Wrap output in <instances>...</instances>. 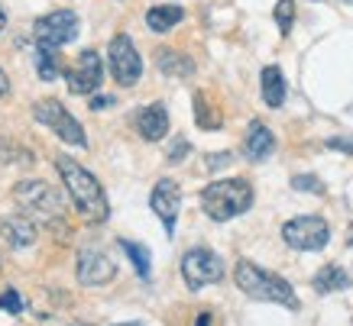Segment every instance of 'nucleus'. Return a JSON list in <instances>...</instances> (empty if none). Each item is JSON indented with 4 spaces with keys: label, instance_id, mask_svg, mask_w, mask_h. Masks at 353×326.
Returning <instances> with one entry per match:
<instances>
[{
    "label": "nucleus",
    "instance_id": "f257e3e1",
    "mask_svg": "<svg viewBox=\"0 0 353 326\" xmlns=\"http://www.w3.org/2000/svg\"><path fill=\"white\" fill-rule=\"evenodd\" d=\"M52 165L59 169V175H62V184H65V191H68L72 204H75L78 217L85 223H91V226L108 220L110 200H108V194H104V188H101V181L68 155H55Z\"/></svg>",
    "mask_w": 353,
    "mask_h": 326
},
{
    "label": "nucleus",
    "instance_id": "f03ea898",
    "mask_svg": "<svg viewBox=\"0 0 353 326\" xmlns=\"http://www.w3.org/2000/svg\"><path fill=\"white\" fill-rule=\"evenodd\" d=\"M13 200H17L20 213H26L36 226H46V230L65 226V200L52 184L39 178H23L13 184Z\"/></svg>",
    "mask_w": 353,
    "mask_h": 326
},
{
    "label": "nucleus",
    "instance_id": "7ed1b4c3",
    "mask_svg": "<svg viewBox=\"0 0 353 326\" xmlns=\"http://www.w3.org/2000/svg\"><path fill=\"white\" fill-rule=\"evenodd\" d=\"M234 281L236 287L243 291L246 297H253V301H266V304H279V307H289V310H299V297H295V287H292L285 278H279V274L266 272V268H259V265L240 262L234 265Z\"/></svg>",
    "mask_w": 353,
    "mask_h": 326
},
{
    "label": "nucleus",
    "instance_id": "20e7f679",
    "mask_svg": "<svg viewBox=\"0 0 353 326\" xmlns=\"http://www.w3.org/2000/svg\"><path fill=\"white\" fill-rule=\"evenodd\" d=\"M201 207L214 223H227L253 207V184L243 178L214 181L201 191Z\"/></svg>",
    "mask_w": 353,
    "mask_h": 326
},
{
    "label": "nucleus",
    "instance_id": "39448f33",
    "mask_svg": "<svg viewBox=\"0 0 353 326\" xmlns=\"http://www.w3.org/2000/svg\"><path fill=\"white\" fill-rule=\"evenodd\" d=\"M32 120H36V123H43L46 129H52L55 136L62 139V142H68V146L88 149L85 127H81L75 116L65 110L62 100H55V97H43V100H36V104H32Z\"/></svg>",
    "mask_w": 353,
    "mask_h": 326
},
{
    "label": "nucleus",
    "instance_id": "423d86ee",
    "mask_svg": "<svg viewBox=\"0 0 353 326\" xmlns=\"http://www.w3.org/2000/svg\"><path fill=\"white\" fill-rule=\"evenodd\" d=\"M78 30H81V20H78L75 10H52L32 23V43L59 52L62 45H68L75 39Z\"/></svg>",
    "mask_w": 353,
    "mask_h": 326
},
{
    "label": "nucleus",
    "instance_id": "0eeeda50",
    "mask_svg": "<svg viewBox=\"0 0 353 326\" xmlns=\"http://www.w3.org/2000/svg\"><path fill=\"white\" fill-rule=\"evenodd\" d=\"M282 239L295 252H321L324 246L331 242V226H327L324 217L305 213V217H295V220L282 226Z\"/></svg>",
    "mask_w": 353,
    "mask_h": 326
},
{
    "label": "nucleus",
    "instance_id": "6e6552de",
    "mask_svg": "<svg viewBox=\"0 0 353 326\" xmlns=\"http://www.w3.org/2000/svg\"><path fill=\"white\" fill-rule=\"evenodd\" d=\"M182 278L185 284L192 287V291H201L208 284H217L224 278V262H221V255L211 252V249H188L182 255Z\"/></svg>",
    "mask_w": 353,
    "mask_h": 326
},
{
    "label": "nucleus",
    "instance_id": "1a4fd4ad",
    "mask_svg": "<svg viewBox=\"0 0 353 326\" xmlns=\"http://www.w3.org/2000/svg\"><path fill=\"white\" fill-rule=\"evenodd\" d=\"M108 65H110V74H114V81L123 87H133L139 81V74H143V58H139L137 45L130 39L127 32H117L108 45Z\"/></svg>",
    "mask_w": 353,
    "mask_h": 326
},
{
    "label": "nucleus",
    "instance_id": "9d476101",
    "mask_svg": "<svg viewBox=\"0 0 353 326\" xmlns=\"http://www.w3.org/2000/svg\"><path fill=\"white\" fill-rule=\"evenodd\" d=\"M62 74L72 94H94L101 87V78H104V62H101V55L94 49H85Z\"/></svg>",
    "mask_w": 353,
    "mask_h": 326
},
{
    "label": "nucleus",
    "instance_id": "9b49d317",
    "mask_svg": "<svg viewBox=\"0 0 353 326\" xmlns=\"http://www.w3.org/2000/svg\"><path fill=\"white\" fill-rule=\"evenodd\" d=\"M75 274H78V281L88 284V287H101V284L117 278V265L101 249H81L75 262Z\"/></svg>",
    "mask_w": 353,
    "mask_h": 326
},
{
    "label": "nucleus",
    "instance_id": "f8f14e48",
    "mask_svg": "<svg viewBox=\"0 0 353 326\" xmlns=\"http://www.w3.org/2000/svg\"><path fill=\"white\" fill-rule=\"evenodd\" d=\"M150 207L162 220L165 232L172 236V232H175V220H179V207H182V191H179V184L172 178H159L150 194Z\"/></svg>",
    "mask_w": 353,
    "mask_h": 326
},
{
    "label": "nucleus",
    "instance_id": "ddd939ff",
    "mask_svg": "<svg viewBox=\"0 0 353 326\" xmlns=\"http://www.w3.org/2000/svg\"><path fill=\"white\" fill-rule=\"evenodd\" d=\"M0 236H3V242L10 249H30L36 236H39V226L26 213H10V217L0 220Z\"/></svg>",
    "mask_w": 353,
    "mask_h": 326
},
{
    "label": "nucleus",
    "instance_id": "4468645a",
    "mask_svg": "<svg viewBox=\"0 0 353 326\" xmlns=\"http://www.w3.org/2000/svg\"><path fill=\"white\" fill-rule=\"evenodd\" d=\"M137 129L146 142L165 139V133H169V110H165V104H150L137 110Z\"/></svg>",
    "mask_w": 353,
    "mask_h": 326
},
{
    "label": "nucleus",
    "instance_id": "2eb2a0df",
    "mask_svg": "<svg viewBox=\"0 0 353 326\" xmlns=\"http://www.w3.org/2000/svg\"><path fill=\"white\" fill-rule=\"evenodd\" d=\"M272 149H276V136H272V129L266 123H259L253 120L250 129H246V139H243V152L250 162H263V158L272 155Z\"/></svg>",
    "mask_w": 353,
    "mask_h": 326
},
{
    "label": "nucleus",
    "instance_id": "dca6fc26",
    "mask_svg": "<svg viewBox=\"0 0 353 326\" xmlns=\"http://www.w3.org/2000/svg\"><path fill=\"white\" fill-rule=\"evenodd\" d=\"M182 20H185V10L179 3H159V7H150V10H146V26H150L152 32H169Z\"/></svg>",
    "mask_w": 353,
    "mask_h": 326
},
{
    "label": "nucleus",
    "instance_id": "f3484780",
    "mask_svg": "<svg viewBox=\"0 0 353 326\" xmlns=\"http://www.w3.org/2000/svg\"><path fill=\"white\" fill-rule=\"evenodd\" d=\"M259 85H263V100L269 107H282L285 104V78L279 72V65H266L259 74Z\"/></svg>",
    "mask_w": 353,
    "mask_h": 326
},
{
    "label": "nucleus",
    "instance_id": "a211bd4d",
    "mask_svg": "<svg viewBox=\"0 0 353 326\" xmlns=\"http://www.w3.org/2000/svg\"><path fill=\"white\" fill-rule=\"evenodd\" d=\"M347 284H350V274L343 272L341 265H324L321 272L311 278V287L318 294H334V291H343Z\"/></svg>",
    "mask_w": 353,
    "mask_h": 326
},
{
    "label": "nucleus",
    "instance_id": "6ab92c4d",
    "mask_svg": "<svg viewBox=\"0 0 353 326\" xmlns=\"http://www.w3.org/2000/svg\"><path fill=\"white\" fill-rule=\"evenodd\" d=\"M156 65H159L162 74H175V78H188L194 72L192 58L175 52V49H156Z\"/></svg>",
    "mask_w": 353,
    "mask_h": 326
},
{
    "label": "nucleus",
    "instance_id": "aec40b11",
    "mask_svg": "<svg viewBox=\"0 0 353 326\" xmlns=\"http://www.w3.org/2000/svg\"><path fill=\"white\" fill-rule=\"evenodd\" d=\"M120 249L127 252V259L133 262L139 278H150L152 272V259H150V249L143 246V242H133V239H120Z\"/></svg>",
    "mask_w": 353,
    "mask_h": 326
},
{
    "label": "nucleus",
    "instance_id": "412c9836",
    "mask_svg": "<svg viewBox=\"0 0 353 326\" xmlns=\"http://www.w3.org/2000/svg\"><path fill=\"white\" fill-rule=\"evenodd\" d=\"M36 72H39V78H43V81H55V78L62 74V68H59V62H55L52 49L36 45Z\"/></svg>",
    "mask_w": 353,
    "mask_h": 326
},
{
    "label": "nucleus",
    "instance_id": "4be33fe9",
    "mask_svg": "<svg viewBox=\"0 0 353 326\" xmlns=\"http://www.w3.org/2000/svg\"><path fill=\"white\" fill-rule=\"evenodd\" d=\"M17 162H32V152L20 149L13 139H0V169L7 165H17Z\"/></svg>",
    "mask_w": 353,
    "mask_h": 326
},
{
    "label": "nucleus",
    "instance_id": "5701e85b",
    "mask_svg": "<svg viewBox=\"0 0 353 326\" xmlns=\"http://www.w3.org/2000/svg\"><path fill=\"white\" fill-rule=\"evenodd\" d=\"M292 20H295V0H279L276 3V23H279V32H282V36H289Z\"/></svg>",
    "mask_w": 353,
    "mask_h": 326
},
{
    "label": "nucleus",
    "instance_id": "b1692460",
    "mask_svg": "<svg viewBox=\"0 0 353 326\" xmlns=\"http://www.w3.org/2000/svg\"><path fill=\"white\" fill-rule=\"evenodd\" d=\"M292 188L305 191V194H324V181L314 178V175H295V178H292Z\"/></svg>",
    "mask_w": 353,
    "mask_h": 326
},
{
    "label": "nucleus",
    "instance_id": "393cba45",
    "mask_svg": "<svg viewBox=\"0 0 353 326\" xmlns=\"http://www.w3.org/2000/svg\"><path fill=\"white\" fill-rule=\"evenodd\" d=\"M0 310H7V314H20L23 310V301H20V291L17 287H7L3 294H0Z\"/></svg>",
    "mask_w": 353,
    "mask_h": 326
},
{
    "label": "nucleus",
    "instance_id": "a878e982",
    "mask_svg": "<svg viewBox=\"0 0 353 326\" xmlns=\"http://www.w3.org/2000/svg\"><path fill=\"white\" fill-rule=\"evenodd\" d=\"M194 107H198V127H201V129H217V127H221V120L208 116V107H204V97L201 94L194 97Z\"/></svg>",
    "mask_w": 353,
    "mask_h": 326
},
{
    "label": "nucleus",
    "instance_id": "bb28decb",
    "mask_svg": "<svg viewBox=\"0 0 353 326\" xmlns=\"http://www.w3.org/2000/svg\"><path fill=\"white\" fill-rule=\"evenodd\" d=\"M188 142H185V139H175V142H172V149H169V162H182L185 155H188Z\"/></svg>",
    "mask_w": 353,
    "mask_h": 326
},
{
    "label": "nucleus",
    "instance_id": "cd10ccee",
    "mask_svg": "<svg viewBox=\"0 0 353 326\" xmlns=\"http://www.w3.org/2000/svg\"><path fill=\"white\" fill-rule=\"evenodd\" d=\"M230 162V152H221V155H208V169H224Z\"/></svg>",
    "mask_w": 353,
    "mask_h": 326
},
{
    "label": "nucleus",
    "instance_id": "c85d7f7f",
    "mask_svg": "<svg viewBox=\"0 0 353 326\" xmlns=\"http://www.w3.org/2000/svg\"><path fill=\"white\" fill-rule=\"evenodd\" d=\"M327 149H341V152H353V139H327Z\"/></svg>",
    "mask_w": 353,
    "mask_h": 326
},
{
    "label": "nucleus",
    "instance_id": "c756f323",
    "mask_svg": "<svg viewBox=\"0 0 353 326\" xmlns=\"http://www.w3.org/2000/svg\"><path fill=\"white\" fill-rule=\"evenodd\" d=\"M10 94V78L3 74V68H0V97H7Z\"/></svg>",
    "mask_w": 353,
    "mask_h": 326
},
{
    "label": "nucleus",
    "instance_id": "7c9ffc66",
    "mask_svg": "<svg viewBox=\"0 0 353 326\" xmlns=\"http://www.w3.org/2000/svg\"><path fill=\"white\" fill-rule=\"evenodd\" d=\"M91 107H94V110H101V107H114V97H94Z\"/></svg>",
    "mask_w": 353,
    "mask_h": 326
},
{
    "label": "nucleus",
    "instance_id": "2f4dec72",
    "mask_svg": "<svg viewBox=\"0 0 353 326\" xmlns=\"http://www.w3.org/2000/svg\"><path fill=\"white\" fill-rule=\"evenodd\" d=\"M194 326H211V314H198V320H194Z\"/></svg>",
    "mask_w": 353,
    "mask_h": 326
},
{
    "label": "nucleus",
    "instance_id": "473e14b6",
    "mask_svg": "<svg viewBox=\"0 0 353 326\" xmlns=\"http://www.w3.org/2000/svg\"><path fill=\"white\" fill-rule=\"evenodd\" d=\"M3 26H7V13H3V7H0V32H3Z\"/></svg>",
    "mask_w": 353,
    "mask_h": 326
},
{
    "label": "nucleus",
    "instance_id": "72a5a7b5",
    "mask_svg": "<svg viewBox=\"0 0 353 326\" xmlns=\"http://www.w3.org/2000/svg\"><path fill=\"white\" fill-rule=\"evenodd\" d=\"M347 246H353V226H350V232H347Z\"/></svg>",
    "mask_w": 353,
    "mask_h": 326
},
{
    "label": "nucleus",
    "instance_id": "f704fd0d",
    "mask_svg": "<svg viewBox=\"0 0 353 326\" xmlns=\"http://www.w3.org/2000/svg\"><path fill=\"white\" fill-rule=\"evenodd\" d=\"M117 326H143V323H117Z\"/></svg>",
    "mask_w": 353,
    "mask_h": 326
},
{
    "label": "nucleus",
    "instance_id": "c9c22d12",
    "mask_svg": "<svg viewBox=\"0 0 353 326\" xmlns=\"http://www.w3.org/2000/svg\"><path fill=\"white\" fill-rule=\"evenodd\" d=\"M68 326H91V323H68Z\"/></svg>",
    "mask_w": 353,
    "mask_h": 326
},
{
    "label": "nucleus",
    "instance_id": "e433bc0d",
    "mask_svg": "<svg viewBox=\"0 0 353 326\" xmlns=\"http://www.w3.org/2000/svg\"><path fill=\"white\" fill-rule=\"evenodd\" d=\"M341 3H350V7H353V0H341Z\"/></svg>",
    "mask_w": 353,
    "mask_h": 326
},
{
    "label": "nucleus",
    "instance_id": "4c0bfd02",
    "mask_svg": "<svg viewBox=\"0 0 353 326\" xmlns=\"http://www.w3.org/2000/svg\"><path fill=\"white\" fill-rule=\"evenodd\" d=\"M0 268H3V259H0Z\"/></svg>",
    "mask_w": 353,
    "mask_h": 326
}]
</instances>
